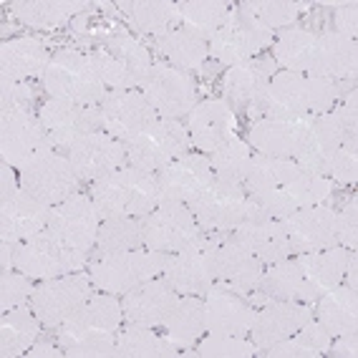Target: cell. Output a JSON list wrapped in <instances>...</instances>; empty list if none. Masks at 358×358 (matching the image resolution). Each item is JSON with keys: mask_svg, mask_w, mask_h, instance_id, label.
Returning <instances> with one entry per match:
<instances>
[{"mask_svg": "<svg viewBox=\"0 0 358 358\" xmlns=\"http://www.w3.org/2000/svg\"><path fill=\"white\" fill-rule=\"evenodd\" d=\"M341 99H343V83L278 71L265 89L260 116H270V119L310 116L315 119V116L328 114Z\"/></svg>", "mask_w": 358, "mask_h": 358, "instance_id": "cell-1", "label": "cell"}, {"mask_svg": "<svg viewBox=\"0 0 358 358\" xmlns=\"http://www.w3.org/2000/svg\"><path fill=\"white\" fill-rule=\"evenodd\" d=\"M343 144H358V99L356 91L341 99L328 114L315 116L303 136L293 162L303 172L326 177L328 162Z\"/></svg>", "mask_w": 358, "mask_h": 358, "instance_id": "cell-2", "label": "cell"}, {"mask_svg": "<svg viewBox=\"0 0 358 358\" xmlns=\"http://www.w3.org/2000/svg\"><path fill=\"white\" fill-rule=\"evenodd\" d=\"M91 199L103 220L109 217H144L159 205L157 174L122 166L94 182Z\"/></svg>", "mask_w": 358, "mask_h": 358, "instance_id": "cell-3", "label": "cell"}, {"mask_svg": "<svg viewBox=\"0 0 358 358\" xmlns=\"http://www.w3.org/2000/svg\"><path fill=\"white\" fill-rule=\"evenodd\" d=\"M41 81H43V89L61 101L96 106L106 96V86L91 56L73 48H61L53 53L45 71L41 73Z\"/></svg>", "mask_w": 358, "mask_h": 358, "instance_id": "cell-4", "label": "cell"}, {"mask_svg": "<svg viewBox=\"0 0 358 358\" xmlns=\"http://www.w3.org/2000/svg\"><path fill=\"white\" fill-rule=\"evenodd\" d=\"M169 252L157 250H124L111 255L94 257L91 262V282L99 290L111 295H124L141 282L159 278L164 273Z\"/></svg>", "mask_w": 358, "mask_h": 358, "instance_id": "cell-5", "label": "cell"}, {"mask_svg": "<svg viewBox=\"0 0 358 358\" xmlns=\"http://www.w3.org/2000/svg\"><path fill=\"white\" fill-rule=\"evenodd\" d=\"M86 255L89 252L69 248L51 230H43L31 240L15 245L13 268L31 280H51V278L78 273L86 265Z\"/></svg>", "mask_w": 358, "mask_h": 358, "instance_id": "cell-6", "label": "cell"}, {"mask_svg": "<svg viewBox=\"0 0 358 358\" xmlns=\"http://www.w3.org/2000/svg\"><path fill=\"white\" fill-rule=\"evenodd\" d=\"M270 43H273V31L262 26L255 15H250L243 3H237L227 23L207 41V48L217 64L237 66L255 58Z\"/></svg>", "mask_w": 358, "mask_h": 358, "instance_id": "cell-7", "label": "cell"}, {"mask_svg": "<svg viewBox=\"0 0 358 358\" xmlns=\"http://www.w3.org/2000/svg\"><path fill=\"white\" fill-rule=\"evenodd\" d=\"M78 182L81 177L71 166L69 157L53 152V149L38 152L20 169V187L51 207L73 197L78 192Z\"/></svg>", "mask_w": 358, "mask_h": 358, "instance_id": "cell-8", "label": "cell"}, {"mask_svg": "<svg viewBox=\"0 0 358 358\" xmlns=\"http://www.w3.org/2000/svg\"><path fill=\"white\" fill-rule=\"evenodd\" d=\"M220 237L202 235L189 243L187 248H182L179 252L169 255L166 262L164 278L179 295H202L205 298L207 290L217 282L215 278V252H217Z\"/></svg>", "mask_w": 358, "mask_h": 358, "instance_id": "cell-9", "label": "cell"}, {"mask_svg": "<svg viewBox=\"0 0 358 358\" xmlns=\"http://www.w3.org/2000/svg\"><path fill=\"white\" fill-rule=\"evenodd\" d=\"M43 149H53L38 116H33L26 106H8L0 109V159L3 164L23 169Z\"/></svg>", "mask_w": 358, "mask_h": 358, "instance_id": "cell-10", "label": "cell"}, {"mask_svg": "<svg viewBox=\"0 0 358 358\" xmlns=\"http://www.w3.org/2000/svg\"><path fill=\"white\" fill-rule=\"evenodd\" d=\"M202 227L194 220L192 210L182 202H159L149 215L141 217L144 248L157 252H179L202 235Z\"/></svg>", "mask_w": 358, "mask_h": 358, "instance_id": "cell-11", "label": "cell"}, {"mask_svg": "<svg viewBox=\"0 0 358 358\" xmlns=\"http://www.w3.org/2000/svg\"><path fill=\"white\" fill-rule=\"evenodd\" d=\"M189 144L187 127L177 119H157L147 131L127 144V162L136 169L157 174L169 162L182 157Z\"/></svg>", "mask_w": 358, "mask_h": 358, "instance_id": "cell-12", "label": "cell"}, {"mask_svg": "<svg viewBox=\"0 0 358 358\" xmlns=\"http://www.w3.org/2000/svg\"><path fill=\"white\" fill-rule=\"evenodd\" d=\"M245 199L248 192L243 185L212 177L210 185L187 207L205 232H230L245 222Z\"/></svg>", "mask_w": 358, "mask_h": 358, "instance_id": "cell-13", "label": "cell"}, {"mask_svg": "<svg viewBox=\"0 0 358 358\" xmlns=\"http://www.w3.org/2000/svg\"><path fill=\"white\" fill-rule=\"evenodd\" d=\"M89 295L91 278L81 275V270H78V273H69V275L41 282L38 288L33 290L31 308L43 326L58 328L89 301Z\"/></svg>", "mask_w": 358, "mask_h": 358, "instance_id": "cell-14", "label": "cell"}, {"mask_svg": "<svg viewBox=\"0 0 358 358\" xmlns=\"http://www.w3.org/2000/svg\"><path fill=\"white\" fill-rule=\"evenodd\" d=\"M141 94L159 119L179 122V116H189V111L197 106V86L189 73L174 66H152L147 81L141 86Z\"/></svg>", "mask_w": 358, "mask_h": 358, "instance_id": "cell-15", "label": "cell"}, {"mask_svg": "<svg viewBox=\"0 0 358 358\" xmlns=\"http://www.w3.org/2000/svg\"><path fill=\"white\" fill-rule=\"evenodd\" d=\"M99 111H101L103 131L124 144L134 141L159 119L141 91H106V96L99 103Z\"/></svg>", "mask_w": 358, "mask_h": 358, "instance_id": "cell-16", "label": "cell"}, {"mask_svg": "<svg viewBox=\"0 0 358 358\" xmlns=\"http://www.w3.org/2000/svg\"><path fill=\"white\" fill-rule=\"evenodd\" d=\"M38 119L43 124L45 134L51 139L53 147H66L76 144L86 134L103 131L101 129V111L96 106H86V103H71L61 99H48L41 106Z\"/></svg>", "mask_w": 358, "mask_h": 358, "instance_id": "cell-17", "label": "cell"}, {"mask_svg": "<svg viewBox=\"0 0 358 358\" xmlns=\"http://www.w3.org/2000/svg\"><path fill=\"white\" fill-rule=\"evenodd\" d=\"M275 66L273 58H250L230 66L222 76V99L232 111H250V116L260 119V103L270 78L275 76Z\"/></svg>", "mask_w": 358, "mask_h": 358, "instance_id": "cell-18", "label": "cell"}, {"mask_svg": "<svg viewBox=\"0 0 358 358\" xmlns=\"http://www.w3.org/2000/svg\"><path fill=\"white\" fill-rule=\"evenodd\" d=\"M313 318V303L270 301L260 308L250 328V341L257 348V356L273 345L288 341Z\"/></svg>", "mask_w": 358, "mask_h": 358, "instance_id": "cell-19", "label": "cell"}, {"mask_svg": "<svg viewBox=\"0 0 358 358\" xmlns=\"http://www.w3.org/2000/svg\"><path fill=\"white\" fill-rule=\"evenodd\" d=\"M124 320L122 301L111 293H96L89 295V301L78 308L76 313L66 320L64 326H58V343L69 345L78 341L89 338V336H101V333H119V326Z\"/></svg>", "mask_w": 358, "mask_h": 358, "instance_id": "cell-20", "label": "cell"}, {"mask_svg": "<svg viewBox=\"0 0 358 358\" xmlns=\"http://www.w3.org/2000/svg\"><path fill=\"white\" fill-rule=\"evenodd\" d=\"M101 220L103 217L99 215L94 199L76 192L73 197H69L66 202L53 207L48 230H51L58 240H64L69 248L89 252V250L96 248Z\"/></svg>", "mask_w": 358, "mask_h": 358, "instance_id": "cell-21", "label": "cell"}, {"mask_svg": "<svg viewBox=\"0 0 358 358\" xmlns=\"http://www.w3.org/2000/svg\"><path fill=\"white\" fill-rule=\"evenodd\" d=\"M336 212L328 205H310L295 210L293 215L282 220V227L288 232L290 252L303 255V252H318L338 245V224H336Z\"/></svg>", "mask_w": 358, "mask_h": 358, "instance_id": "cell-22", "label": "cell"}, {"mask_svg": "<svg viewBox=\"0 0 358 358\" xmlns=\"http://www.w3.org/2000/svg\"><path fill=\"white\" fill-rule=\"evenodd\" d=\"M210 157L205 154H182L174 162L157 172V189H159V202H182L189 205L202 189L212 182Z\"/></svg>", "mask_w": 358, "mask_h": 358, "instance_id": "cell-23", "label": "cell"}, {"mask_svg": "<svg viewBox=\"0 0 358 358\" xmlns=\"http://www.w3.org/2000/svg\"><path fill=\"white\" fill-rule=\"evenodd\" d=\"M182 295L164 280V278H152V280L141 282L134 290L124 293L122 310L124 320L131 326L144 328H162L169 313L174 310L177 301Z\"/></svg>", "mask_w": 358, "mask_h": 358, "instance_id": "cell-24", "label": "cell"}, {"mask_svg": "<svg viewBox=\"0 0 358 358\" xmlns=\"http://www.w3.org/2000/svg\"><path fill=\"white\" fill-rule=\"evenodd\" d=\"M53 207L28 194L23 187L13 197L0 202V240L3 243H23L38 232L48 230Z\"/></svg>", "mask_w": 358, "mask_h": 358, "instance_id": "cell-25", "label": "cell"}, {"mask_svg": "<svg viewBox=\"0 0 358 358\" xmlns=\"http://www.w3.org/2000/svg\"><path fill=\"white\" fill-rule=\"evenodd\" d=\"M69 162L81 179H101L122 169L127 162V144L106 131H94L69 147Z\"/></svg>", "mask_w": 358, "mask_h": 358, "instance_id": "cell-26", "label": "cell"}, {"mask_svg": "<svg viewBox=\"0 0 358 358\" xmlns=\"http://www.w3.org/2000/svg\"><path fill=\"white\" fill-rule=\"evenodd\" d=\"M237 129V116L224 99H207L199 101L187 119V134L199 152H215L230 141Z\"/></svg>", "mask_w": 358, "mask_h": 358, "instance_id": "cell-27", "label": "cell"}, {"mask_svg": "<svg viewBox=\"0 0 358 358\" xmlns=\"http://www.w3.org/2000/svg\"><path fill=\"white\" fill-rule=\"evenodd\" d=\"M250 303H265L270 301H293V303H315L318 293L313 290V285L303 278V270L298 265V260H285L273 262L268 270H262L257 288L248 295Z\"/></svg>", "mask_w": 358, "mask_h": 358, "instance_id": "cell-28", "label": "cell"}, {"mask_svg": "<svg viewBox=\"0 0 358 358\" xmlns=\"http://www.w3.org/2000/svg\"><path fill=\"white\" fill-rule=\"evenodd\" d=\"M358 66V45L356 41L343 38L338 33H323L315 38L313 53L308 61L306 76L326 78L336 83H353Z\"/></svg>", "mask_w": 358, "mask_h": 358, "instance_id": "cell-29", "label": "cell"}, {"mask_svg": "<svg viewBox=\"0 0 358 358\" xmlns=\"http://www.w3.org/2000/svg\"><path fill=\"white\" fill-rule=\"evenodd\" d=\"M255 308L240 293L212 285L205 293V328L215 336H248L255 320Z\"/></svg>", "mask_w": 358, "mask_h": 358, "instance_id": "cell-30", "label": "cell"}, {"mask_svg": "<svg viewBox=\"0 0 358 358\" xmlns=\"http://www.w3.org/2000/svg\"><path fill=\"white\" fill-rule=\"evenodd\" d=\"M310 122H313L310 116H301V119H270V116H260L250 127L248 144L257 154H265V157L293 159L295 152L303 144V136L310 129Z\"/></svg>", "mask_w": 358, "mask_h": 358, "instance_id": "cell-31", "label": "cell"}, {"mask_svg": "<svg viewBox=\"0 0 358 358\" xmlns=\"http://www.w3.org/2000/svg\"><path fill=\"white\" fill-rule=\"evenodd\" d=\"M260 275H262V262L252 252H248L235 237L230 235L220 240L217 252H215V278H217L215 285L248 298L257 288Z\"/></svg>", "mask_w": 358, "mask_h": 358, "instance_id": "cell-32", "label": "cell"}, {"mask_svg": "<svg viewBox=\"0 0 358 358\" xmlns=\"http://www.w3.org/2000/svg\"><path fill=\"white\" fill-rule=\"evenodd\" d=\"M232 237L248 252H252L262 265H273L293 255L282 220H245L243 224L235 227Z\"/></svg>", "mask_w": 358, "mask_h": 358, "instance_id": "cell-33", "label": "cell"}, {"mask_svg": "<svg viewBox=\"0 0 358 358\" xmlns=\"http://www.w3.org/2000/svg\"><path fill=\"white\" fill-rule=\"evenodd\" d=\"M51 56L38 38H10L0 45V81H28L41 76Z\"/></svg>", "mask_w": 358, "mask_h": 358, "instance_id": "cell-34", "label": "cell"}, {"mask_svg": "<svg viewBox=\"0 0 358 358\" xmlns=\"http://www.w3.org/2000/svg\"><path fill=\"white\" fill-rule=\"evenodd\" d=\"M164 338L177 348L179 353L189 351L199 343L207 333L205 328V298L202 295H182L164 320Z\"/></svg>", "mask_w": 358, "mask_h": 358, "instance_id": "cell-35", "label": "cell"}, {"mask_svg": "<svg viewBox=\"0 0 358 358\" xmlns=\"http://www.w3.org/2000/svg\"><path fill=\"white\" fill-rule=\"evenodd\" d=\"M116 8L136 31L144 36H154V38H162L182 26L179 3H172V0H122Z\"/></svg>", "mask_w": 358, "mask_h": 358, "instance_id": "cell-36", "label": "cell"}, {"mask_svg": "<svg viewBox=\"0 0 358 358\" xmlns=\"http://www.w3.org/2000/svg\"><path fill=\"white\" fill-rule=\"evenodd\" d=\"M315 318L318 323L326 326V331L336 336H345V333H356L358 328V298L356 290L348 285H336V288L326 290L320 295V301H315Z\"/></svg>", "mask_w": 358, "mask_h": 358, "instance_id": "cell-37", "label": "cell"}, {"mask_svg": "<svg viewBox=\"0 0 358 358\" xmlns=\"http://www.w3.org/2000/svg\"><path fill=\"white\" fill-rule=\"evenodd\" d=\"M86 8L89 3H78V0H20L10 6V10L23 26L53 31V28L66 26L71 18H76Z\"/></svg>", "mask_w": 358, "mask_h": 358, "instance_id": "cell-38", "label": "cell"}, {"mask_svg": "<svg viewBox=\"0 0 358 358\" xmlns=\"http://www.w3.org/2000/svg\"><path fill=\"white\" fill-rule=\"evenodd\" d=\"M348 255H351V250L336 245V248L318 250V252H303V255H295V260H298V265H301L303 278L313 285V290L320 298L326 290L336 288V285L343 282Z\"/></svg>", "mask_w": 358, "mask_h": 358, "instance_id": "cell-39", "label": "cell"}, {"mask_svg": "<svg viewBox=\"0 0 358 358\" xmlns=\"http://www.w3.org/2000/svg\"><path fill=\"white\" fill-rule=\"evenodd\" d=\"M41 326L43 323L38 320V315L33 313V308L28 306L3 313V318H0V356H26L31 351V345L38 341Z\"/></svg>", "mask_w": 358, "mask_h": 358, "instance_id": "cell-40", "label": "cell"}, {"mask_svg": "<svg viewBox=\"0 0 358 358\" xmlns=\"http://www.w3.org/2000/svg\"><path fill=\"white\" fill-rule=\"evenodd\" d=\"M179 356L164 336L154 333V328L131 326L129 323L124 331L116 333V345L111 358H172Z\"/></svg>", "mask_w": 358, "mask_h": 358, "instance_id": "cell-41", "label": "cell"}, {"mask_svg": "<svg viewBox=\"0 0 358 358\" xmlns=\"http://www.w3.org/2000/svg\"><path fill=\"white\" fill-rule=\"evenodd\" d=\"M157 48L164 58H169L174 64V69L179 71H197L202 69L205 58L210 56V48H207V41L194 36L192 31L187 28H174L166 36L157 38Z\"/></svg>", "mask_w": 358, "mask_h": 358, "instance_id": "cell-42", "label": "cell"}, {"mask_svg": "<svg viewBox=\"0 0 358 358\" xmlns=\"http://www.w3.org/2000/svg\"><path fill=\"white\" fill-rule=\"evenodd\" d=\"M232 8L235 6L227 3V0H189V3H179L182 28L192 31L199 38L210 41L227 23Z\"/></svg>", "mask_w": 358, "mask_h": 358, "instance_id": "cell-43", "label": "cell"}, {"mask_svg": "<svg viewBox=\"0 0 358 358\" xmlns=\"http://www.w3.org/2000/svg\"><path fill=\"white\" fill-rule=\"evenodd\" d=\"M318 33L306 31V28H282L280 36H278L275 43V61L278 66H282V71H290V73H303L306 76L308 61H310V53H313V45Z\"/></svg>", "mask_w": 358, "mask_h": 358, "instance_id": "cell-44", "label": "cell"}, {"mask_svg": "<svg viewBox=\"0 0 358 358\" xmlns=\"http://www.w3.org/2000/svg\"><path fill=\"white\" fill-rule=\"evenodd\" d=\"M301 172V166L293 159H278V157H265V154H255L250 162L248 177H245L243 187L245 192H265V189H278L288 179H293Z\"/></svg>", "mask_w": 358, "mask_h": 358, "instance_id": "cell-45", "label": "cell"}, {"mask_svg": "<svg viewBox=\"0 0 358 358\" xmlns=\"http://www.w3.org/2000/svg\"><path fill=\"white\" fill-rule=\"evenodd\" d=\"M144 245L141 235V217H109L101 220L96 237V257L124 252V250H139Z\"/></svg>", "mask_w": 358, "mask_h": 358, "instance_id": "cell-46", "label": "cell"}, {"mask_svg": "<svg viewBox=\"0 0 358 358\" xmlns=\"http://www.w3.org/2000/svg\"><path fill=\"white\" fill-rule=\"evenodd\" d=\"M280 192L293 212L301 210V207L323 205L333 192V179L320 177V174L303 172L301 169L293 179H288V182L280 187Z\"/></svg>", "mask_w": 358, "mask_h": 358, "instance_id": "cell-47", "label": "cell"}, {"mask_svg": "<svg viewBox=\"0 0 358 358\" xmlns=\"http://www.w3.org/2000/svg\"><path fill=\"white\" fill-rule=\"evenodd\" d=\"M250 162H252L250 144L240 139V136H232L230 141H224L222 147L215 149L210 157L215 177L227 179V182H237V185H243L245 177H248Z\"/></svg>", "mask_w": 358, "mask_h": 358, "instance_id": "cell-48", "label": "cell"}, {"mask_svg": "<svg viewBox=\"0 0 358 358\" xmlns=\"http://www.w3.org/2000/svg\"><path fill=\"white\" fill-rule=\"evenodd\" d=\"M103 43H106V51H109L119 64L127 66V69L131 71V73H136L141 81H147L149 71H152L154 64H152L149 51L144 48V43H139L131 33L122 31V28L106 33Z\"/></svg>", "mask_w": 358, "mask_h": 358, "instance_id": "cell-49", "label": "cell"}, {"mask_svg": "<svg viewBox=\"0 0 358 358\" xmlns=\"http://www.w3.org/2000/svg\"><path fill=\"white\" fill-rule=\"evenodd\" d=\"M179 356H199V358H252L257 348L245 336H202L194 351H182Z\"/></svg>", "mask_w": 358, "mask_h": 358, "instance_id": "cell-50", "label": "cell"}, {"mask_svg": "<svg viewBox=\"0 0 358 358\" xmlns=\"http://www.w3.org/2000/svg\"><path fill=\"white\" fill-rule=\"evenodd\" d=\"M243 6L250 15H255L270 31L293 26L295 20L301 18L303 8H306L295 0H245Z\"/></svg>", "mask_w": 358, "mask_h": 358, "instance_id": "cell-51", "label": "cell"}, {"mask_svg": "<svg viewBox=\"0 0 358 358\" xmlns=\"http://www.w3.org/2000/svg\"><path fill=\"white\" fill-rule=\"evenodd\" d=\"M33 282L20 270H3L0 275V313L15 310V308L31 306L33 298Z\"/></svg>", "mask_w": 358, "mask_h": 358, "instance_id": "cell-52", "label": "cell"}, {"mask_svg": "<svg viewBox=\"0 0 358 358\" xmlns=\"http://www.w3.org/2000/svg\"><path fill=\"white\" fill-rule=\"evenodd\" d=\"M328 179H336L341 185H351L358 177V144H343L333 154L326 169Z\"/></svg>", "mask_w": 358, "mask_h": 358, "instance_id": "cell-53", "label": "cell"}, {"mask_svg": "<svg viewBox=\"0 0 358 358\" xmlns=\"http://www.w3.org/2000/svg\"><path fill=\"white\" fill-rule=\"evenodd\" d=\"M116 345V333H101V336H89L78 343L66 348V356L71 358H111Z\"/></svg>", "mask_w": 358, "mask_h": 358, "instance_id": "cell-54", "label": "cell"}, {"mask_svg": "<svg viewBox=\"0 0 358 358\" xmlns=\"http://www.w3.org/2000/svg\"><path fill=\"white\" fill-rule=\"evenodd\" d=\"M336 224H338V245L345 250H356L358 245V212L356 199H348L341 212H336Z\"/></svg>", "mask_w": 358, "mask_h": 358, "instance_id": "cell-55", "label": "cell"}, {"mask_svg": "<svg viewBox=\"0 0 358 358\" xmlns=\"http://www.w3.org/2000/svg\"><path fill=\"white\" fill-rule=\"evenodd\" d=\"M298 343H303L306 348H310V351L315 353V356H326L328 353V348H331V341H333V336L326 331V326L323 323H318V320H308L306 326L301 328V331L295 333L293 336Z\"/></svg>", "mask_w": 358, "mask_h": 358, "instance_id": "cell-56", "label": "cell"}, {"mask_svg": "<svg viewBox=\"0 0 358 358\" xmlns=\"http://www.w3.org/2000/svg\"><path fill=\"white\" fill-rule=\"evenodd\" d=\"M33 91L26 86V81H0V109L8 106H31Z\"/></svg>", "mask_w": 358, "mask_h": 358, "instance_id": "cell-57", "label": "cell"}, {"mask_svg": "<svg viewBox=\"0 0 358 358\" xmlns=\"http://www.w3.org/2000/svg\"><path fill=\"white\" fill-rule=\"evenodd\" d=\"M333 26H336V33H338V36L356 41V33H358V6L353 3V0H348V3H341V6L336 8V15H333Z\"/></svg>", "mask_w": 358, "mask_h": 358, "instance_id": "cell-58", "label": "cell"}, {"mask_svg": "<svg viewBox=\"0 0 358 358\" xmlns=\"http://www.w3.org/2000/svg\"><path fill=\"white\" fill-rule=\"evenodd\" d=\"M328 353L336 358H356L358 356V336L356 333H345V336H336V341H331Z\"/></svg>", "mask_w": 358, "mask_h": 358, "instance_id": "cell-59", "label": "cell"}, {"mask_svg": "<svg viewBox=\"0 0 358 358\" xmlns=\"http://www.w3.org/2000/svg\"><path fill=\"white\" fill-rule=\"evenodd\" d=\"M64 353L66 351H64V345L61 343H53V341H36L26 356H31V358H58V356H64Z\"/></svg>", "mask_w": 358, "mask_h": 358, "instance_id": "cell-60", "label": "cell"}, {"mask_svg": "<svg viewBox=\"0 0 358 358\" xmlns=\"http://www.w3.org/2000/svg\"><path fill=\"white\" fill-rule=\"evenodd\" d=\"M0 177H3V192H0V202H3V199L13 197L20 187H18V179H15V174H13V166L3 164V172H0Z\"/></svg>", "mask_w": 358, "mask_h": 358, "instance_id": "cell-61", "label": "cell"}]
</instances>
